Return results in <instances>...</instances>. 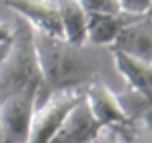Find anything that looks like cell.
<instances>
[{
	"label": "cell",
	"mask_w": 152,
	"mask_h": 143,
	"mask_svg": "<svg viewBox=\"0 0 152 143\" xmlns=\"http://www.w3.org/2000/svg\"><path fill=\"white\" fill-rule=\"evenodd\" d=\"M35 47L43 76V88L37 96V106L56 92L84 90L97 80V68L88 53V45H72L66 39H56L35 33Z\"/></svg>",
	"instance_id": "obj_1"
},
{
	"label": "cell",
	"mask_w": 152,
	"mask_h": 143,
	"mask_svg": "<svg viewBox=\"0 0 152 143\" xmlns=\"http://www.w3.org/2000/svg\"><path fill=\"white\" fill-rule=\"evenodd\" d=\"M12 25L15 33L0 64V100L21 92H35L39 96L43 88V76L35 47V31L19 17Z\"/></svg>",
	"instance_id": "obj_2"
},
{
	"label": "cell",
	"mask_w": 152,
	"mask_h": 143,
	"mask_svg": "<svg viewBox=\"0 0 152 143\" xmlns=\"http://www.w3.org/2000/svg\"><path fill=\"white\" fill-rule=\"evenodd\" d=\"M84 90H64L48 96L33 113L27 143H50L70 110L84 98Z\"/></svg>",
	"instance_id": "obj_3"
},
{
	"label": "cell",
	"mask_w": 152,
	"mask_h": 143,
	"mask_svg": "<svg viewBox=\"0 0 152 143\" xmlns=\"http://www.w3.org/2000/svg\"><path fill=\"white\" fill-rule=\"evenodd\" d=\"M84 102H86L91 115L95 117V121L103 129H113L115 133H124L134 125V119L127 115V110L121 104V98L101 78L93 80L86 86Z\"/></svg>",
	"instance_id": "obj_4"
},
{
	"label": "cell",
	"mask_w": 152,
	"mask_h": 143,
	"mask_svg": "<svg viewBox=\"0 0 152 143\" xmlns=\"http://www.w3.org/2000/svg\"><path fill=\"white\" fill-rule=\"evenodd\" d=\"M35 108H37L35 92H21L0 100V141L27 143Z\"/></svg>",
	"instance_id": "obj_5"
},
{
	"label": "cell",
	"mask_w": 152,
	"mask_h": 143,
	"mask_svg": "<svg viewBox=\"0 0 152 143\" xmlns=\"http://www.w3.org/2000/svg\"><path fill=\"white\" fill-rule=\"evenodd\" d=\"M4 4L15 10L19 19L31 25L35 33L64 39L58 0H4Z\"/></svg>",
	"instance_id": "obj_6"
},
{
	"label": "cell",
	"mask_w": 152,
	"mask_h": 143,
	"mask_svg": "<svg viewBox=\"0 0 152 143\" xmlns=\"http://www.w3.org/2000/svg\"><path fill=\"white\" fill-rule=\"evenodd\" d=\"M109 49L121 51L134 59L152 64V10L126 25Z\"/></svg>",
	"instance_id": "obj_7"
},
{
	"label": "cell",
	"mask_w": 152,
	"mask_h": 143,
	"mask_svg": "<svg viewBox=\"0 0 152 143\" xmlns=\"http://www.w3.org/2000/svg\"><path fill=\"white\" fill-rule=\"evenodd\" d=\"M101 131L103 127L95 121L82 98L70 110L66 121L60 125V129L50 139V143H93Z\"/></svg>",
	"instance_id": "obj_8"
},
{
	"label": "cell",
	"mask_w": 152,
	"mask_h": 143,
	"mask_svg": "<svg viewBox=\"0 0 152 143\" xmlns=\"http://www.w3.org/2000/svg\"><path fill=\"white\" fill-rule=\"evenodd\" d=\"M115 61V68L127 82L129 90L138 96L146 108H152V64L134 59L121 51L109 49Z\"/></svg>",
	"instance_id": "obj_9"
},
{
	"label": "cell",
	"mask_w": 152,
	"mask_h": 143,
	"mask_svg": "<svg viewBox=\"0 0 152 143\" xmlns=\"http://www.w3.org/2000/svg\"><path fill=\"white\" fill-rule=\"evenodd\" d=\"M134 19L126 12H88L86 21V45L93 47H111L117 35Z\"/></svg>",
	"instance_id": "obj_10"
},
{
	"label": "cell",
	"mask_w": 152,
	"mask_h": 143,
	"mask_svg": "<svg viewBox=\"0 0 152 143\" xmlns=\"http://www.w3.org/2000/svg\"><path fill=\"white\" fill-rule=\"evenodd\" d=\"M60 8V21L64 39L72 45H86V21L88 12L76 2V0H58Z\"/></svg>",
	"instance_id": "obj_11"
},
{
	"label": "cell",
	"mask_w": 152,
	"mask_h": 143,
	"mask_svg": "<svg viewBox=\"0 0 152 143\" xmlns=\"http://www.w3.org/2000/svg\"><path fill=\"white\" fill-rule=\"evenodd\" d=\"M121 137L124 143H152V127L140 123V121H134V125L124 131V133H117Z\"/></svg>",
	"instance_id": "obj_12"
},
{
	"label": "cell",
	"mask_w": 152,
	"mask_h": 143,
	"mask_svg": "<svg viewBox=\"0 0 152 143\" xmlns=\"http://www.w3.org/2000/svg\"><path fill=\"white\" fill-rule=\"evenodd\" d=\"M86 12H121L117 0H76Z\"/></svg>",
	"instance_id": "obj_13"
},
{
	"label": "cell",
	"mask_w": 152,
	"mask_h": 143,
	"mask_svg": "<svg viewBox=\"0 0 152 143\" xmlns=\"http://www.w3.org/2000/svg\"><path fill=\"white\" fill-rule=\"evenodd\" d=\"M121 12L132 14V17H142L152 10V0H117Z\"/></svg>",
	"instance_id": "obj_14"
},
{
	"label": "cell",
	"mask_w": 152,
	"mask_h": 143,
	"mask_svg": "<svg viewBox=\"0 0 152 143\" xmlns=\"http://www.w3.org/2000/svg\"><path fill=\"white\" fill-rule=\"evenodd\" d=\"M93 143H124V141H121V137H119L113 129H103Z\"/></svg>",
	"instance_id": "obj_15"
},
{
	"label": "cell",
	"mask_w": 152,
	"mask_h": 143,
	"mask_svg": "<svg viewBox=\"0 0 152 143\" xmlns=\"http://www.w3.org/2000/svg\"><path fill=\"white\" fill-rule=\"evenodd\" d=\"M12 33H15V25H12V23H6V21H2V19H0V45L10 43Z\"/></svg>",
	"instance_id": "obj_16"
},
{
	"label": "cell",
	"mask_w": 152,
	"mask_h": 143,
	"mask_svg": "<svg viewBox=\"0 0 152 143\" xmlns=\"http://www.w3.org/2000/svg\"><path fill=\"white\" fill-rule=\"evenodd\" d=\"M6 49H8V43L0 45V64H2V59H4V55H6Z\"/></svg>",
	"instance_id": "obj_17"
}]
</instances>
